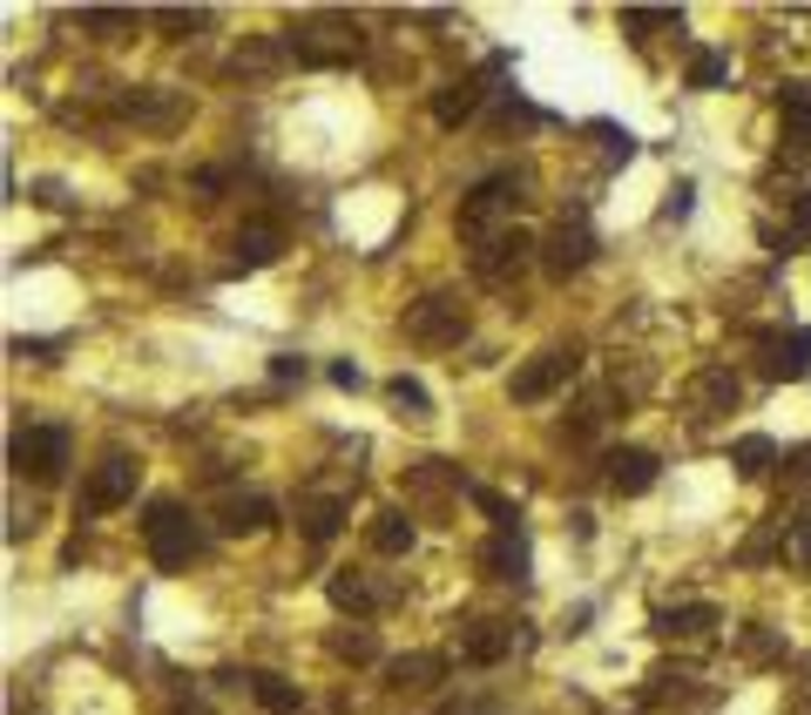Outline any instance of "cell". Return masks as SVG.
Listing matches in <instances>:
<instances>
[{"label":"cell","instance_id":"obj_31","mask_svg":"<svg viewBox=\"0 0 811 715\" xmlns=\"http://www.w3.org/2000/svg\"><path fill=\"white\" fill-rule=\"evenodd\" d=\"M791 554L811 567V513H804V520H791Z\"/></svg>","mask_w":811,"mask_h":715},{"label":"cell","instance_id":"obj_30","mask_svg":"<svg viewBox=\"0 0 811 715\" xmlns=\"http://www.w3.org/2000/svg\"><path fill=\"white\" fill-rule=\"evenodd\" d=\"M156 21H162V28H177V34H183V28H203V8H162V14H156Z\"/></svg>","mask_w":811,"mask_h":715},{"label":"cell","instance_id":"obj_32","mask_svg":"<svg viewBox=\"0 0 811 715\" xmlns=\"http://www.w3.org/2000/svg\"><path fill=\"white\" fill-rule=\"evenodd\" d=\"M677 216H690V183H677L670 203H663V223H677Z\"/></svg>","mask_w":811,"mask_h":715},{"label":"cell","instance_id":"obj_23","mask_svg":"<svg viewBox=\"0 0 811 715\" xmlns=\"http://www.w3.org/2000/svg\"><path fill=\"white\" fill-rule=\"evenodd\" d=\"M386 399H392V405H399L406 419H427V412H433L427 385H420V379H406V372H399V379H386Z\"/></svg>","mask_w":811,"mask_h":715},{"label":"cell","instance_id":"obj_29","mask_svg":"<svg viewBox=\"0 0 811 715\" xmlns=\"http://www.w3.org/2000/svg\"><path fill=\"white\" fill-rule=\"evenodd\" d=\"M730 74V61L723 54H690V88H717Z\"/></svg>","mask_w":811,"mask_h":715},{"label":"cell","instance_id":"obj_25","mask_svg":"<svg viewBox=\"0 0 811 715\" xmlns=\"http://www.w3.org/2000/svg\"><path fill=\"white\" fill-rule=\"evenodd\" d=\"M730 460H738V473H744V480H764V473H771V460H778V445H771V439H738V453H730Z\"/></svg>","mask_w":811,"mask_h":715},{"label":"cell","instance_id":"obj_12","mask_svg":"<svg viewBox=\"0 0 811 715\" xmlns=\"http://www.w3.org/2000/svg\"><path fill=\"white\" fill-rule=\"evenodd\" d=\"M284 256V230L278 223H251V230H237V263L230 271H264V263Z\"/></svg>","mask_w":811,"mask_h":715},{"label":"cell","instance_id":"obj_5","mask_svg":"<svg viewBox=\"0 0 811 715\" xmlns=\"http://www.w3.org/2000/svg\"><path fill=\"white\" fill-rule=\"evenodd\" d=\"M528 250H534L528 230H494V236H480V250H473V278H487V284H514V278L528 271Z\"/></svg>","mask_w":811,"mask_h":715},{"label":"cell","instance_id":"obj_16","mask_svg":"<svg viewBox=\"0 0 811 715\" xmlns=\"http://www.w3.org/2000/svg\"><path fill=\"white\" fill-rule=\"evenodd\" d=\"M473 109H480V74H467V81H447L440 95H433V122H440V129L467 122Z\"/></svg>","mask_w":811,"mask_h":715},{"label":"cell","instance_id":"obj_7","mask_svg":"<svg viewBox=\"0 0 811 715\" xmlns=\"http://www.w3.org/2000/svg\"><path fill=\"white\" fill-rule=\"evenodd\" d=\"M657 453H642V445H615V453H609V486L622 493V500H635V493H649V486H657Z\"/></svg>","mask_w":811,"mask_h":715},{"label":"cell","instance_id":"obj_2","mask_svg":"<svg viewBox=\"0 0 811 715\" xmlns=\"http://www.w3.org/2000/svg\"><path fill=\"white\" fill-rule=\"evenodd\" d=\"M8 460H14V473L54 486V480L68 473V432H61V425H28V432H14Z\"/></svg>","mask_w":811,"mask_h":715},{"label":"cell","instance_id":"obj_18","mask_svg":"<svg viewBox=\"0 0 811 715\" xmlns=\"http://www.w3.org/2000/svg\"><path fill=\"white\" fill-rule=\"evenodd\" d=\"M406 547H413V520H406L399 506H386V513L372 520V554H386V561H399Z\"/></svg>","mask_w":811,"mask_h":715},{"label":"cell","instance_id":"obj_19","mask_svg":"<svg viewBox=\"0 0 811 715\" xmlns=\"http://www.w3.org/2000/svg\"><path fill=\"white\" fill-rule=\"evenodd\" d=\"M243 682H251V695H258V702H264L271 715H298V708H304V695H298V688H291L284 675H271V668H258V675H243Z\"/></svg>","mask_w":811,"mask_h":715},{"label":"cell","instance_id":"obj_10","mask_svg":"<svg viewBox=\"0 0 811 715\" xmlns=\"http://www.w3.org/2000/svg\"><path fill=\"white\" fill-rule=\"evenodd\" d=\"M589 250H595V236H589L582 223H554V230H548V256H541V263H548L554 278H568V271H582V263H589Z\"/></svg>","mask_w":811,"mask_h":715},{"label":"cell","instance_id":"obj_28","mask_svg":"<svg viewBox=\"0 0 811 715\" xmlns=\"http://www.w3.org/2000/svg\"><path fill=\"white\" fill-rule=\"evenodd\" d=\"M710 621H717L710 607H683V614H657V628L663 635H697V628H710Z\"/></svg>","mask_w":811,"mask_h":715},{"label":"cell","instance_id":"obj_20","mask_svg":"<svg viewBox=\"0 0 811 715\" xmlns=\"http://www.w3.org/2000/svg\"><path fill=\"white\" fill-rule=\"evenodd\" d=\"M778 109L791 115V142L811 149V81H784L778 88Z\"/></svg>","mask_w":811,"mask_h":715},{"label":"cell","instance_id":"obj_8","mask_svg":"<svg viewBox=\"0 0 811 715\" xmlns=\"http://www.w3.org/2000/svg\"><path fill=\"white\" fill-rule=\"evenodd\" d=\"M764 344V379H804L811 372V331H771V338H758Z\"/></svg>","mask_w":811,"mask_h":715},{"label":"cell","instance_id":"obj_13","mask_svg":"<svg viewBox=\"0 0 811 715\" xmlns=\"http://www.w3.org/2000/svg\"><path fill=\"white\" fill-rule=\"evenodd\" d=\"M738 372H730V365H710L697 385H690V405H697V419H710V412H730V405H738Z\"/></svg>","mask_w":811,"mask_h":715},{"label":"cell","instance_id":"obj_9","mask_svg":"<svg viewBox=\"0 0 811 715\" xmlns=\"http://www.w3.org/2000/svg\"><path fill=\"white\" fill-rule=\"evenodd\" d=\"M271 526V500L264 493H230L217 506V533H230V541H243V533H264Z\"/></svg>","mask_w":811,"mask_h":715},{"label":"cell","instance_id":"obj_3","mask_svg":"<svg viewBox=\"0 0 811 715\" xmlns=\"http://www.w3.org/2000/svg\"><path fill=\"white\" fill-rule=\"evenodd\" d=\"M582 372V351L575 344H548V351H534L528 358V365L508 379V392L521 399V405H534V399H548V392H561L568 379H575Z\"/></svg>","mask_w":811,"mask_h":715},{"label":"cell","instance_id":"obj_27","mask_svg":"<svg viewBox=\"0 0 811 715\" xmlns=\"http://www.w3.org/2000/svg\"><path fill=\"white\" fill-rule=\"evenodd\" d=\"M332 655H339V662H372L379 642H372L366 628H346V635H332Z\"/></svg>","mask_w":811,"mask_h":715},{"label":"cell","instance_id":"obj_6","mask_svg":"<svg viewBox=\"0 0 811 715\" xmlns=\"http://www.w3.org/2000/svg\"><path fill=\"white\" fill-rule=\"evenodd\" d=\"M136 500V460H102L89 493H81V506L89 513H109V506H129Z\"/></svg>","mask_w":811,"mask_h":715},{"label":"cell","instance_id":"obj_26","mask_svg":"<svg viewBox=\"0 0 811 715\" xmlns=\"http://www.w3.org/2000/svg\"><path fill=\"white\" fill-rule=\"evenodd\" d=\"M629 34H657V28H683V8H622Z\"/></svg>","mask_w":811,"mask_h":715},{"label":"cell","instance_id":"obj_17","mask_svg":"<svg viewBox=\"0 0 811 715\" xmlns=\"http://www.w3.org/2000/svg\"><path fill=\"white\" fill-rule=\"evenodd\" d=\"M298 520H304V541H332V533H339V520H346V506L332 500V493H311V500H298Z\"/></svg>","mask_w":811,"mask_h":715},{"label":"cell","instance_id":"obj_24","mask_svg":"<svg viewBox=\"0 0 811 715\" xmlns=\"http://www.w3.org/2000/svg\"><path fill=\"white\" fill-rule=\"evenodd\" d=\"M440 668H447V662H440V655H399V662H392V668H386V675H392V682H399V688H427V682H433V675H440Z\"/></svg>","mask_w":811,"mask_h":715},{"label":"cell","instance_id":"obj_14","mask_svg":"<svg viewBox=\"0 0 811 715\" xmlns=\"http://www.w3.org/2000/svg\"><path fill=\"white\" fill-rule=\"evenodd\" d=\"M480 567L494 581H528V541L521 533H494V541L480 547Z\"/></svg>","mask_w":811,"mask_h":715},{"label":"cell","instance_id":"obj_22","mask_svg":"<svg viewBox=\"0 0 811 715\" xmlns=\"http://www.w3.org/2000/svg\"><path fill=\"white\" fill-rule=\"evenodd\" d=\"M467 500H473L487 520H494V533H521V513H514V500H501L494 486H467Z\"/></svg>","mask_w":811,"mask_h":715},{"label":"cell","instance_id":"obj_15","mask_svg":"<svg viewBox=\"0 0 811 715\" xmlns=\"http://www.w3.org/2000/svg\"><path fill=\"white\" fill-rule=\"evenodd\" d=\"M514 648V628H508V621H473V628L460 635V655L467 662H501Z\"/></svg>","mask_w":811,"mask_h":715},{"label":"cell","instance_id":"obj_4","mask_svg":"<svg viewBox=\"0 0 811 715\" xmlns=\"http://www.w3.org/2000/svg\"><path fill=\"white\" fill-rule=\"evenodd\" d=\"M406 338H413V344H460L467 338V304L453 291L420 298L413 311H406Z\"/></svg>","mask_w":811,"mask_h":715},{"label":"cell","instance_id":"obj_33","mask_svg":"<svg viewBox=\"0 0 811 715\" xmlns=\"http://www.w3.org/2000/svg\"><path fill=\"white\" fill-rule=\"evenodd\" d=\"M332 385H346V392H359V385H366V372H359V365H332Z\"/></svg>","mask_w":811,"mask_h":715},{"label":"cell","instance_id":"obj_34","mask_svg":"<svg viewBox=\"0 0 811 715\" xmlns=\"http://www.w3.org/2000/svg\"><path fill=\"white\" fill-rule=\"evenodd\" d=\"M791 230H798V236H811V190H804V203H798V216H791Z\"/></svg>","mask_w":811,"mask_h":715},{"label":"cell","instance_id":"obj_1","mask_svg":"<svg viewBox=\"0 0 811 715\" xmlns=\"http://www.w3.org/2000/svg\"><path fill=\"white\" fill-rule=\"evenodd\" d=\"M142 541H149V561L162 574H177V567H190L203 554V526H197V513L183 500H149L142 506Z\"/></svg>","mask_w":811,"mask_h":715},{"label":"cell","instance_id":"obj_21","mask_svg":"<svg viewBox=\"0 0 811 715\" xmlns=\"http://www.w3.org/2000/svg\"><path fill=\"white\" fill-rule=\"evenodd\" d=\"M324 594H332V607L339 614H372V587L346 567V574H332V581H324Z\"/></svg>","mask_w":811,"mask_h":715},{"label":"cell","instance_id":"obj_11","mask_svg":"<svg viewBox=\"0 0 811 715\" xmlns=\"http://www.w3.org/2000/svg\"><path fill=\"white\" fill-rule=\"evenodd\" d=\"M514 203V183H480L467 203H460V236H487V223H494V210H508Z\"/></svg>","mask_w":811,"mask_h":715}]
</instances>
